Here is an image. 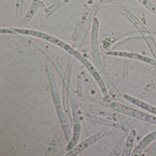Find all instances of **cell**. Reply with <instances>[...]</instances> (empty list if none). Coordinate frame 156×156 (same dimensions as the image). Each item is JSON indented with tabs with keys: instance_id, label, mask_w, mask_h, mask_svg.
Listing matches in <instances>:
<instances>
[{
	"instance_id": "5bb4252c",
	"label": "cell",
	"mask_w": 156,
	"mask_h": 156,
	"mask_svg": "<svg viewBox=\"0 0 156 156\" xmlns=\"http://www.w3.org/2000/svg\"><path fill=\"white\" fill-rule=\"evenodd\" d=\"M123 97L126 100L131 104H132L133 105L144 109V110H147V111L151 113V114L156 115V106L150 105L139 98L131 96V95H129L127 94H123Z\"/></svg>"
},
{
	"instance_id": "4316f807",
	"label": "cell",
	"mask_w": 156,
	"mask_h": 156,
	"mask_svg": "<svg viewBox=\"0 0 156 156\" xmlns=\"http://www.w3.org/2000/svg\"><path fill=\"white\" fill-rule=\"evenodd\" d=\"M77 96L81 97L82 94V78L80 75L77 76Z\"/></svg>"
},
{
	"instance_id": "8992f818",
	"label": "cell",
	"mask_w": 156,
	"mask_h": 156,
	"mask_svg": "<svg viewBox=\"0 0 156 156\" xmlns=\"http://www.w3.org/2000/svg\"><path fill=\"white\" fill-rule=\"evenodd\" d=\"M115 128L113 127L108 126L106 128L102 129L97 133L93 134V135L86 139L79 144H77L73 149L68 151L65 156H77L94 143H96L98 140H100L111 134L115 130Z\"/></svg>"
},
{
	"instance_id": "ac0fdd59",
	"label": "cell",
	"mask_w": 156,
	"mask_h": 156,
	"mask_svg": "<svg viewBox=\"0 0 156 156\" xmlns=\"http://www.w3.org/2000/svg\"><path fill=\"white\" fill-rule=\"evenodd\" d=\"M62 101L63 106L65 113L66 115L69 124L72 127H73V119L71 110H70L69 97H68L66 89L63 85L62 87Z\"/></svg>"
},
{
	"instance_id": "6da1fadb",
	"label": "cell",
	"mask_w": 156,
	"mask_h": 156,
	"mask_svg": "<svg viewBox=\"0 0 156 156\" xmlns=\"http://www.w3.org/2000/svg\"><path fill=\"white\" fill-rule=\"evenodd\" d=\"M100 27V22L97 17H95L93 21V24L91 27L90 33V44H91V52L93 61L95 66L99 73L101 75L105 82L109 93L113 95L115 97L122 103L128 104V102L123 97L120 91L115 86V85L110 80L108 75L107 73L105 67L103 65L101 60L99 51V42H98V35Z\"/></svg>"
},
{
	"instance_id": "5b68a950",
	"label": "cell",
	"mask_w": 156,
	"mask_h": 156,
	"mask_svg": "<svg viewBox=\"0 0 156 156\" xmlns=\"http://www.w3.org/2000/svg\"><path fill=\"white\" fill-rule=\"evenodd\" d=\"M0 33L1 34H12L17 36L23 34L31 37L40 38L58 46L73 56H74L78 51L73 46H71L59 38L46 33L36 30L26 28H1L0 29Z\"/></svg>"
},
{
	"instance_id": "30bf717a",
	"label": "cell",
	"mask_w": 156,
	"mask_h": 156,
	"mask_svg": "<svg viewBox=\"0 0 156 156\" xmlns=\"http://www.w3.org/2000/svg\"><path fill=\"white\" fill-rule=\"evenodd\" d=\"M99 9H100V4L97 3L95 4L91 9L87 20L83 27L77 40L74 44L73 47L77 50H79L81 48L88 31L90 30V28L92 27L93 21L99 11Z\"/></svg>"
},
{
	"instance_id": "52a82bcc",
	"label": "cell",
	"mask_w": 156,
	"mask_h": 156,
	"mask_svg": "<svg viewBox=\"0 0 156 156\" xmlns=\"http://www.w3.org/2000/svg\"><path fill=\"white\" fill-rule=\"evenodd\" d=\"M103 6L118 12L127 19L136 28L138 31L141 34L142 38L149 31L141 23V22L130 12L115 2H111L103 5Z\"/></svg>"
},
{
	"instance_id": "44dd1931",
	"label": "cell",
	"mask_w": 156,
	"mask_h": 156,
	"mask_svg": "<svg viewBox=\"0 0 156 156\" xmlns=\"http://www.w3.org/2000/svg\"><path fill=\"white\" fill-rule=\"evenodd\" d=\"M127 137L125 136L120 140V141L116 145L115 147L108 155V156H119L121 155Z\"/></svg>"
},
{
	"instance_id": "7402d4cb",
	"label": "cell",
	"mask_w": 156,
	"mask_h": 156,
	"mask_svg": "<svg viewBox=\"0 0 156 156\" xmlns=\"http://www.w3.org/2000/svg\"><path fill=\"white\" fill-rule=\"evenodd\" d=\"M142 39H143L147 44L154 59L156 60V43L155 41V40L151 36L150 34L149 36L144 37Z\"/></svg>"
},
{
	"instance_id": "8fae6325",
	"label": "cell",
	"mask_w": 156,
	"mask_h": 156,
	"mask_svg": "<svg viewBox=\"0 0 156 156\" xmlns=\"http://www.w3.org/2000/svg\"><path fill=\"white\" fill-rule=\"evenodd\" d=\"M156 140V130L152 131L142 138L138 143L134 150L131 156H141L142 152L151 143Z\"/></svg>"
},
{
	"instance_id": "7c38bea8",
	"label": "cell",
	"mask_w": 156,
	"mask_h": 156,
	"mask_svg": "<svg viewBox=\"0 0 156 156\" xmlns=\"http://www.w3.org/2000/svg\"><path fill=\"white\" fill-rule=\"evenodd\" d=\"M91 9H92L87 6L85 9L83 11L82 14L80 15V17L76 22L73 32L71 36V40L72 41L75 42L76 41L81 31H82L83 27L87 20V18H88Z\"/></svg>"
},
{
	"instance_id": "277c9868",
	"label": "cell",
	"mask_w": 156,
	"mask_h": 156,
	"mask_svg": "<svg viewBox=\"0 0 156 156\" xmlns=\"http://www.w3.org/2000/svg\"><path fill=\"white\" fill-rule=\"evenodd\" d=\"M91 100L98 105L107 108L115 112H119L141 121L156 125V116L135 109L129 106L126 105L124 103H118L110 99L96 95L92 96Z\"/></svg>"
},
{
	"instance_id": "3957f363",
	"label": "cell",
	"mask_w": 156,
	"mask_h": 156,
	"mask_svg": "<svg viewBox=\"0 0 156 156\" xmlns=\"http://www.w3.org/2000/svg\"><path fill=\"white\" fill-rule=\"evenodd\" d=\"M62 81L63 85L65 87L68 94L72 108L73 119V137L71 140L67 142V146L66 147V150L70 151L77 145L81 136L82 130L81 115L76 96L72 86L71 80L66 75L62 79Z\"/></svg>"
},
{
	"instance_id": "4fadbf2b",
	"label": "cell",
	"mask_w": 156,
	"mask_h": 156,
	"mask_svg": "<svg viewBox=\"0 0 156 156\" xmlns=\"http://www.w3.org/2000/svg\"><path fill=\"white\" fill-rule=\"evenodd\" d=\"M41 0H32L28 12L20 23L19 28H25L36 14L41 5Z\"/></svg>"
},
{
	"instance_id": "484cf974",
	"label": "cell",
	"mask_w": 156,
	"mask_h": 156,
	"mask_svg": "<svg viewBox=\"0 0 156 156\" xmlns=\"http://www.w3.org/2000/svg\"><path fill=\"white\" fill-rule=\"evenodd\" d=\"M87 111L88 113L90 114H95V115H109L110 113L107 111H104L103 110H98V109H87Z\"/></svg>"
},
{
	"instance_id": "7a4b0ae2",
	"label": "cell",
	"mask_w": 156,
	"mask_h": 156,
	"mask_svg": "<svg viewBox=\"0 0 156 156\" xmlns=\"http://www.w3.org/2000/svg\"><path fill=\"white\" fill-rule=\"evenodd\" d=\"M45 69L50 92L51 95L53 102L55 108L56 114L61 127L63 132L64 135L65 136L66 141L68 142L71 140L73 137V132L62 104L61 97L59 94L55 76L53 69L52 64L49 61H46L45 63Z\"/></svg>"
},
{
	"instance_id": "2e32d148",
	"label": "cell",
	"mask_w": 156,
	"mask_h": 156,
	"mask_svg": "<svg viewBox=\"0 0 156 156\" xmlns=\"http://www.w3.org/2000/svg\"><path fill=\"white\" fill-rule=\"evenodd\" d=\"M136 137V132L135 129H132L127 136L125 147L121 154V156H131L133 151V146H134Z\"/></svg>"
},
{
	"instance_id": "f546056e",
	"label": "cell",
	"mask_w": 156,
	"mask_h": 156,
	"mask_svg": "<svg viewBox=\"0 0 156 156\" xmlns=\"http://www.w3.org/2000/svg\"><path fill=\"white\" fill-rule=\"evenodd\" d=\"M150 34L151 36L156 41V33H153L151 32H150Z\"/></svg>"
},
{
	"instance_id": "603a6c76",
	"label": "cell",
	"mask_w": 156,
	"mask_h": 156,
	"mask_svg": "<svg viewBox=\"0 0 156 156\" xmlns=\"http://www.w3.org/2000/svg\"><path fill=\"white\" fill-rule=\"evenodd\" d=\"M75 60V58L73 56L70 55L69 58H68L66 67L65 70V73L66 75L70 80L71 79L72 71H73V67L74 65Z\"/></svg>"
},
{
	"instance_id": "f1b7e54d",
	"label": "cell",
	"mask_w": 156,
	"mask_h": 156,
	"mask_svg": "<svg viewBox=\"0 0 156 156\" xmlns=\"http://www.w3.org/2000/svg\"><path fill=\"white\" fill-rule=\"evenodd\" d=\"M111 2H112V0H100L99 4L104 5L106 3H109Z\"/></svg>"
},
{
	"instance_id": "cb8c5ba5",
	"label": "cell",
	"mask_w": 156,
	"mask_h": 156,
	"mask_svg": "<svg viewBox=\"0 0 156 156\" xmlns=\"http://www.w3.org/2000/svg\"><path fill=\"white\" fill-rule=\"evenodd\" d=\"M146 9L156 16V5L150 0H137Z\"/></svg>"
},
{
	"instance_id": "ffe728a7",
	"label": "cell",
	"mask_w": 156,
	"mask_h": 156,
	"mask_svg": "<svg viewBox=\"0 0 156 156\" xmlns=\"http://www.w3.org/2000/svg\"><path fill=\"white\" fill-rule=\"evenodd\" d=\"M116 114L117 118L119 120V124L122 127V129L125 131L126 135L127 136L133 129H132L131 126L129 125V122L127 118L126 115L125 114H122L119 112H116Z\"/></svg>"
},
{
	"instance_id": "9a60e30c",
	"label": "cell",
	"mask_w": 156,
	"mask_h": 156,
	"mask_svg": "<svg viewBox=\"0 0 156 156\" xmlns=\"http://www.w3.org/2000/svg\"><path fill=\"white\" fill-rule=\"evenodd\" d=\"M63 134V132L61 130L56 132L47 148L44 156H54L55 155L58 145Z\"/></svg>"
},
{
	"instance_id": "83f0119b",
	"label": "cell",
	"mask_w": 156,
	"mask_h": 156,
	"mask_svg": "<svg viewBox=\"0 0 156 156\" xmlns=\"http://www.w3.org/2000/svg\"><path fill=\"white\" fill-rule=\"evenodd\" d=\"M145 150L151 156H156V149L153 147L151 145H150L148 146Z\"/></svg>"
},
{
	"instance_id": "d6986e66",
	"label": "cell",
	"mask_w": 156,
	"mask_h": 156,
	"mask_svg": "<svg viewBox=\"0 0 156 156\" xmlns=\"http://www.w3.org/2000/svg\"><path fill=\"white\" fill-rule=\"evenodd\" d=\"M142 38L141 34L138 32H134L130 33L127 34L119 38L116 40L114 41L113 43L110 45V49H112L114 47L118 45L119 44L122 43L123 42L128 41L131 39H136V38Z\"/></svg>"
},
{
	"instance_id": "d4e9b609",
	"label": "cell",
	"mask_w": 156,
	"mask_h": 156,
	"mask_svg": "<svg viewBox=\"0 0 156 156\" xmlns=\"http://www.w3.org/2000/svg\"><path fill=\"white\" fill-rule=\"evenodd\" d=\"M129 59L124 58V64H123V75L122 76L124 78H126L128 77Z\"/></svg>"
},
{
	"instance_id": "e0dca14e",
	"label": "cell",
	"mask_w": 156,
	"mask_h": 156,
	"mask_svg": "<svg viewBox=\"0 0 156 156\" xmlns=\"http://www.w3.org/2000/svg\"><path fill=\"white\" fill-rule=\"evenodd\" d=\"M86 118L87 120L95 123H98V124H102V125H105L108 126L113 127L115 128L119 129H122V127L119 123L116 122H113L110 120H106L104 119L98 117L94 115H92L89 113H87L85 115Z\"/></svg>"
},
{
	"instance_id": "ba28073f",
	"label": "cell",
	"mask_w": 156,
	"mask_h": 156,
	"mask_svg": "<svg viewBox=\"0 0 156 156\" xmlns=\"http://www.w3.org/2000/svg\"><path fill=\"white\" fill-rule=\"evenodd\" d=\"M18 36L27 41L28 42L37 48L41 52V53H42L48 58L49 61L54 66L61 79H62L64 78L66 75L64 70L63 69L60 63L55 57L54 55L51 53L47 47H45L43 44L37 41L36 39L33 38V37H31L28 35H23V34L18 35Z\"/></svg>"
},
{
	"instance_id": "9c48e42d",
	"label": "cell",
	"mask_w": 156,
	"mask_h": 156,
	"mask_svg": "<svg viewBox=\"0 0 156 156\" xmlns=\"http://www.w3.org/2000/svg\"><path fill=\"white\" fill-rule=\"evenodd\" d=\"M76 59H77L84 66L87 71L89 72V73L93 76V78L97 83L102 94L104 96V97L108 99H110V94L109 91L103 78L101 77V75L96 67L91 63L89 60L84 57L81 53L77 55Z\"/></svg>"
}]
</instances>
